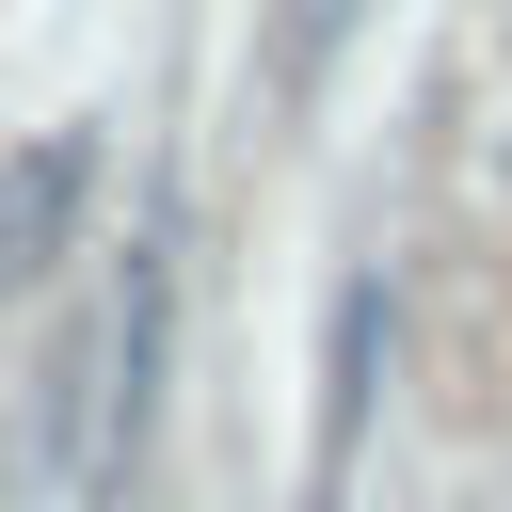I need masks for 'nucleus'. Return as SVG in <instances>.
I'll return each instance as SVG.
<instances>
[{
    "instance_id": "obj_1",
    "label": "nucleus",
    "mask_w": 512,
    "mask_h": 512,
    "mask_svg": "<svg viewBox=\"0 0 512 512\" xmlns=\"http://www.w3.org/2000/svg\"><path fill=\"white\" fill-rule=\"evenodd\" d=\"M80 192H96V128H48V144H16V160H0V304H32V288L64 272Z\"/></svg>"
}]
</instances>
